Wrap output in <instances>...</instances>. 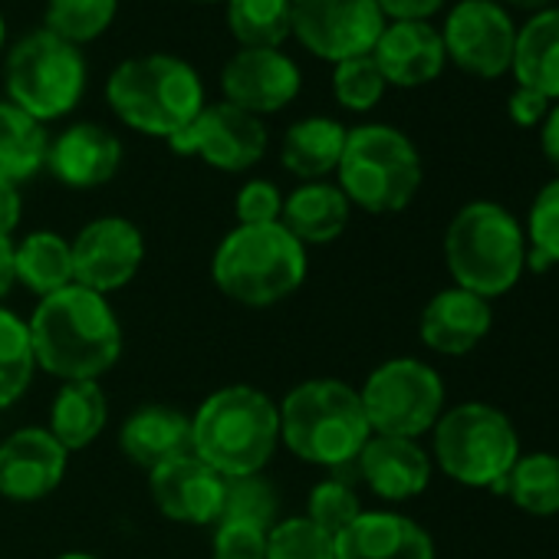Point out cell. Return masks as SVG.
Listing matches in <instances>:
<instances>
[{
  "mask_svg": "<svg viewBox=\"0 0 559 559\" xmlns=\"http://www.w3.org/2000/svg\"><path fill=\"white\" fill-rule=\"evenodd\" d=\"M37 369L60 382H99L122 356V326L109 300L70 284L40 297L31 323Z\"/></svg>",
  "mask_w": 559,
  "mask_h": 559,
  "instance_id": "obj_1",
  "label": "cell"
},
{
  "mask_svg": "<svg viewBox=\"0 0 559 559\" xmlns=\"http://www.w3.org/2000/svg\"><path fill=\"white\" fill-rule=\"evenodd\" d=\"M280 444V408L253 385H224L191 415V454L221 477L263 474Z\"/></svg>",
  "mask_w": 559,
  "mask_h": 559,
  "instance_id": "obj_2",
  "label": "cell"
},
{
  "mask_svg": "<svg viewBox=\"0 0 559 559\" xmlns=\"http://www.w3.org/2000/svg\"><path fill=\"white\" fill-rule=\"evenodd\" d=\"M116 119L152 139H175L207 106L201 73L175 53H142L122 60L106 83Z\"/></svg>",
  "mask_w": 559,
  "mask_h": 559,
  "instance_id": "obj_3",
  "label": "cell"
},
{
  "mask_svg": "<svg viewBox=\"0 0 559 559\" xmlns=\"http://www.w3.org/2000/svg\"><path fill=\"white\" fill-rule=\"evenodd\" d=\"M307 247L284 224H237L214 250L217 290L240 307H276L307 280Z\"/></svg>",
  "mask_w": 559,
  "mask_h": 559,
  "instance_id": "obj_4",
  "label": "cell"
},
{
  "mask_svg": "<svg viewBox=\"0 0 559 559\" xmlns=\"http://www.w3.org/2000/svg\"><path fill=\"white\" fill-rule=\"evenodd\" d=\"M280 408V441L300 461L320 467H353L372 438L359 389L340 379H310L287 392Z\"/></svg>",
  "mask_w": 559,
  "mask_h": 559,
  "instance_id": "obj_5",
  "label": "cell"
},
{
  "mask_svg": "<svg viewBox=\"0 0 559 559\" xmlns=\"http://www.w3.org/2000/svg\"><path fill=\"white\" fill-rule=\"evenodd\" d=\"M444 260L454 287L493 300L516 284L526 266V234L503 204L471 201L448 224Z\"/></svg>",
  "mask_w": 559,
  "mask_h": 559,
  "instance_id": "obj_6",
  "label": "cell"
},
{
  "mask_svg": "<svg viewBox=\"0 0 559 559\" xmlns=\"http://www.w3.org/2000/svg\"><path fill=\"white\" fill-rule=\"evenodd\" d=\"M336 178L353 207L369 214H399L415 201L425 171L421 155L405 132L369 122L346 132Z\"/></svg>",
  "mask_w": 559,
  "mask_h": 559,
  "instance_id": "obj_7",
  "label": "cell"
},
{
  "mask_svg": "<svg viewBox=\"0 0 559 559\" xmlns=\"http://www.w3.org/2000/svg\"><path fill=\"white\" fill-rule=\"evenodd\" d=\"M431 431L435 461L451 480L507 493V474L520 457V438L500 408L464 402L448 408Z\"/></svg>",
  "mask_w": 559,
  "mask_h": 559,
  "instance_id": "obj_8",
  "label": "cell"
},
{
  "mask_svg": "<svg viewBox=\"0 0 559 559\" xmlns=\"http://www.w3.org/2000/svg\"><path fill=\"white\" fill-rule=\"evenodd\" d=\"M86 80L90 70L83 50L47 34L44 27L24 34L4 60L8 103H14L44 126L70 116L80 106Z\"/></svg>",
  "mask_w": 559,
  "mask_h": 559,
  "instance_id": "obj_9",
  "label": "cell"
},
{
  "mask_svg": "<svg viewBox=\"0 0 559 559\" xmlns=\"http://www.w3.org/2000/svg\"><path fill=\"white\" fill-rule=\"evenodd\" d=\"M359 399L372 435L389 438L418 441L444 415V382L421 359H389L376 366Z\"/></svg>",
  "mask_w": 559,
  "mask_h": 559,
  "instance_id": "obj_10",
  "label": "cell"
},
{
  "mask_svg": "<svg viewBox=\"0 0 559 559\" xmlns=\"http://www.w3.org/2000/svg\"><path fill=\"white\" fill-rule=\"evenodd\" d=\"M290 24L307 53L336 67L372 53L389 21L376 0H290Z\"/></svg>",
  "mask_w": 559,
  "mask_h": 559,
  "instance_id": "obj_11",
  "label": "cell"
},
{
  "mask_svg": "<svg viewBox=\"0 0 559 559\" xmlns=\"http://www.w3.org/2000/svg\"><path fill=\"white\" fill-rule=\"evenodd\" d=\"M448 63L477 80H500L510 73L516 24L497 0H457L441 24Z\"/></svg>",
  "mask_w": 559,
  "mask_h": 559,
  "instance_id": "obj_12",
  "label": "cell"
},
{
  "mask_svg": "<svg viewBox=\"0 0 559 559\" xmlns=\"http://www.w3.org/2000/svg\"><path fill=\"white\" fill-rule=\"evenodd\" d=\"M266 126L263 119L230 106V103H214L198 112V119L181 129L175 139H168L171 152L201 158L204 165L217 171H247L266 155Z\"/></svg>",
  "mask_w": 559,
  "mask_h": 559,
  "instance_id": "obj_13",
  "label": "cell"
},
{
  "mask_svg": "<svg viewBox=\"0 0 559 559\" xmlns=\"http://www.w3.org/2000/svg\"><path fill=\"white\" fill-rule=\"evenodd\" d=\"M73 284L112 294L132 284L142 260H145V237L129 217H96L90 221L73 240Z\"/></svg>",
  "mask_w": 559,
  "mask_h": 559,
  "instance_id": "obj_14",
  "label": "cell"
},
{
  "mask_svg": "<svg viewBox=\"0 0 559 559\" xmlns=\"http://www.w3.org/2000/svg\"><path fill=\"white\" fill-rule=\"evenodd\" d=\"M304 90V73L294 57L266 47H237V53L221 70V93L224 103L263 119L284 112L297 103Z\"/></svg>",
  "mask_w": 559,
  "mask_h": 559,
  "instance_id": "obj_15",
  "label": "cell"
},
{
  "mask_svg": "<svg viewBox=\"0 0 559 559\" xmlns=\"http://www.w3.org/2000/svg\"><path fill=\"white\" fill-rule=\"evenodd\" d=\"M70 451L50 428H21L0 441V493L17 503L44 500L67 474Z\"/></svg>",
  "mask_w": 559,
  "mask_h": 559,
  "instance_id": "obj_16",
  "label": "cell"
},
{
  "mask_svg": "<svg viewBox=\"0 0 559 559\" xmlns=\"http://www.w3.org/2000/svg\"><path fill=\"white\" fill-rule=\"evenodd\" d=\"M224 480L214 467H207L201 457L185 454L175 457L155 471H148V490L155 507L175 520V523H194L207 526L221 520L224 503Z\"/></svg>",
  "mask_w": 559,
  "mask_h": 559,
  "instance_id": "obj_17",
  "label": "cell"
},
{
  "mask_svg": "<svg viewBox=\"0 0 559 559\" xmlns=\"http://www.w3.org/2000/svg\"><path fill=\"white\" fill-rule=\"evenodd\" d=\"M372 60L385 83L399 90L428 86L448 67L441 31L431 21H389L372 47Z\"/></svg>",
  "mask_w": 559,
  "mask_h": 559,
  "instance_id": "obj_18",
  "label": "cell"
},
{
  "mask_svg": "<svg viewBox=\"0 0 559 559\" xmlns=\"http://www.w3.org/2000/svg\"><path fill=\"white\" fill-rule=\"evenodd\" d=\"M47 168L67 188H99L122 168V142L99 122H73L57 139H50Z\"/></svg>",
  "mask_w": 559,
  "mask_h": 559,
  "instance_id": "obj_19",
  "label": "cell"
},
{
  "mask_svg": "<svg viewBox=\"0 0 559 559\" xmlns=\"http://www.w3.org/2000/svg\"><path fill=\"white\" fill-rule=\"evenodd\" d=\"M336 559H435V543L405 513L362 510L336 536Z\"/></svg>",
  "mask_w": 559,
  "mask_h": 559,
  "instance_id": "obj_20",
  "label": "cell"
},
{
  "mask_svg": "<svg viewBox=\"0 0 559 559\" xmlns=\"http://www.w3.org/2000/svg\"><path fill=\"white\" fill-rule=\"evenodd\" d=\"M490 323H493L490 300L461 287H448L425 304L418 333L431 353L464 356L490 333Z\"/></svg>",
  "mask_w": 559,
  "mask_h": 559,
  "instance_id": "obj_21",
  "label": "cell"
},
{
  "mask_svg": "<svg viewBox=\"0 0 559 559\" xmlns=\"http://www.w3.org/2000/svg\"><path fill=\"white\" fill-rule=\"evenodd\" d=\"M356 467L366 487L376 497L392 500V503L418 497L431 480V457L412 438L372 435L366 448L359 451Z\"/></svg>",
  "mask_w": 559,
  "mask_h": 559,
  "instance_id": "obj_22",
  "label": "cell"
},
{
  "mask_svg": "<svg viewBox=\"0 0 559 559\" xmlns=\"http://www.w3.org/2000/svg\"><path fill=\"white\" fill-rule=\"evenodd\" d=\"M119 448L132 464L155 471L191 454V418L168 405H145L119 428Z\"/></svg>",
  "mask_w": 559,
  "mask_h": 559,
  "instance_id": "obj_23",
  "label": "cell"
},
{
  "mask_svg": "<svg viewBox=\"0 0 559 559\" xmlns=\"http://www.w3.org/2000/svg\"><path fill=\"white\" fill-rule=\"evenodd\" d=\"M353 217V204L343 194L340 185L333 181H300V188H294L284 198V214H280V224H284L304 247L310 243H333Z\"/></svg>",
  "mask_w": 559,
  "mask_h": 559,
  "instance_id": "obj_24",
  "label": "cell"
},
{
  "mask_svg": "<svg viewBox=\"0 0 559 559\" xmlns=\"http://www.w3.org/2000/svg\"><path fill=\"white\" fill-rule=\"evenodd\" d=\"M510 73L516 86L559 103V8L536 11L516 27Z\"/></svg>",
  "mask_w": 559,
  "mask_h": 559,
  "instance_id": "obj_25",
  "label": "cell"
},
{
  "mask_svg": "<svg viewBox=\"0 0 559 559\" xmlns=\"http://www.w3.org/2000/svg\"><path fill=\"white\" fill-rule=\"evenodd\" d=\"M346 132L349 129L330 116H307L284 132L280 162L300 181H326V175H336L340 168Z\"/></svg>",
  "mask_w": 559,
  "mask_h": 559,
  "instance_id": "obj_26",
  "label": "cell"
},
{
  "mask_svg": "<svg viewBox=\"0 0 559 559\" xmlns=\"http://www.w3.org/2000/svg\"><path fill=\"white\" fill-rule=\"evenodd\" d=\"M109 421V402L99 382H63L50 405V435L67 451L90 448Z\"/></svg>",
  "mask_w": 559,
  "mask_h": 559,
  "instance_id": "obj_27",
  "label": "cell"
},
{
  "mask_svg": "<svg viewBox=\"0 0 559 559\" xmlns=\"http://www.w3.org/2000/svg\"><path fill=\"white\" fill-rule=\"evenodd\" d=\"M17 284L37 297H50L73 284V247L57 230H34L14 243Z\"/></svg>",
  "mask_w": 559,
  "mask_h": 559,
  "instance_id": "obj_28",
  "label": "cell"
},
{
  "mask_svg": "<svg viewBox=\"0 0 559 559\" xmlns=\"http://www.w3.org/2000/svg\"><path fill=\"white\" fill-rule=\"evenodd\" d=\"M50 135L44 122L17 109L14 103H0V178L14 185L34 178L47 168Z\"/></svg>",
  "mask_w": 559,
  "mask_h": 559,
  "instance_id": "obj_29",
  "label": "cell"
},
{
  "mask_svg": "<svg viewBox=\"0 0 559 559\" xmlns=\"http://www.w3.org/2000/svg\"><path fill=\"white\" fill-rule=\"evenodd\" d=\"M224 14L237 47L280 50L294 34L290 0H224Z\"/></svg>",
  "mask_w": 559,
  "mask_h": 559,
  "instance_id": "obj_30",
  "label": "cell"
},
{
  "mask_svg": "<svg viewBox=\"0 0 559 559\" xmlns=\"http://www.w3.org/2000/svg\"><path fill=\"white\" fill-rule=\"evenodd\" d=\"M507 493L523 513L533 516L559 513V454L549 451L520 454L507 474Z\"/></svg>",
  "mask_w": 559,
  "mask_h": 559,
  "instance_id": "obj_31",
  "label": "cell"
},
{
  "mask_svg": "<svg viewBox=\"0 0 559 559\" xmlns=\"http://www.w3.org/2000/svg\"><path fill=\"white\" fill-rule=\"evenodd\" d=\"M37 372L27 320L0 307V412L24 399Z\"/></svg>",
  "mask_w": 559,
  "mask_h": 559,
  "instance_id": "obj_32",
  "label": "cell"
},
{
  "mask_svg": "<svg viewBox=\"0 0 559 559\" xmlns=\"http://www.w3.org/2000/svg\"><path fill=\"white\" fill-rule=\"evenodd\" d=\"M116 14L119 0H47L44 31L83 50L116 24Z\"/></svg>",
  "mask_w": 559,
  "mask_h": 559,
  "instance_id": "obj_33",
  "label": "cell"
},
{
  "mask_svg": "<svg viewBox=\"0 0 559 559\" xmlns=\"http://www.w3.org/2000/svg\"><path fill=\"white\" fill-rule=\"evenodd\" d=\"M276 513H280V493L263 474H247V477H227L224 480L221 520L270 530L276 523Z\"/></svg>",
  "mask_w": 559,
  "mask_h": 559,
  "instance_id": "obj_34",
  "label": "cell"
},
{
  "mask_svg": "<svg viewBox=\"0 0 559 559\" xmlns=\"http://www.w3.org/2000/svg\"><path fill=\"white\" fill-rule=\"evenodd\" d=\"M266 559H336V536L310 516L276 520L266 530Z\"/></svg>",
  "mask_w": 559,
  "mask_h": 559,
  "instance_id": "obj_35",
  "label": "cell"
},
{
  "mask_svg": "<svg viewBox=\"0 0 559 559\" xmlns=\"http://www.w3.org/2000/svg\"><path fill=\"white\" fill-rule=\"evenodd\" d=\"M330 83H333L336 103L343 109H349V112H372L382 103L385 90H389V83H385L382 70L376 67L372 53L336 63Z\"/></svg>",
  "mask_w": 559,
  "mask_h": 559,
  "instance_id": "obj_36",
  "label": "cell"
},
{
  "mask_svg": "<svg viewBox=\"0 0 559 559\" xmlns=\"http://www.w3.org/2000/svg\"><path fill=\"white\" fill-rule=\"evenodd\" d=\"M359 513H362V500H359L356 487L346 477H330L310 490L304 516H310L330 536H340Z\"/></svg>",
  "mask_w": 559,
  "mask_h": 559,
  "instance_id": "obj_37",
  "label": "cell"
},
{
  "mask_svg": "<svg viewBox=\"0 0 559 559\" xmlns=\"http://www.w3.org/2000/svg\"><path fill=\"white\" fill-rule=\"evenodd\" d=\"M523 234L530 250L543 253L549 263H559V175L536 191Z\"/></svg>",
  "mask_w": 559,
  "mask_h": 559,
  "instance_id": "obj_38",
  "label": "cell"
},
{
  "mask_svg": "<svg viewBox=\"0 0 559 559\" xmlns=\"http://www.w3.org/2000/svg\"><path fill=\"white\" fill-rule=\"evenodd\" d=\"M211 559H266V530L250 523H214Z\"/></svg>",
  "mask_w": 559,
  "mask_h": 559,
  "instance_id": "obj_39",
  "label": "cell"
},
{
  "mask_svg": "<svg viewBox=\"0 0 559 559\" xmlns=\"http://www.w3.org/2000/svg\"><path fill=\"white\" fill-rule=\"evenodd\" d=\"M237 224H276L284 214V194L266 178H250L234 198Z\"/></svg>",
  "mask_w": 559,
  "mask_h": 559,
  "instance_id": "obj_40",
  "label": "cell"
},
{
  "mask_svg": "<svg viewBox=\"0 0 559 559\" xmlns=\"http://www.w3.org/2000/svg\"><path fill=\"white\" fill-rule=\"evenodd\" d=\"M549 106H552V103H549L546 96H539V93H533V90H526V86H516V90L510 93V99H507V116H510V122H516L520 129H536V126H543Z\"/></svg>",
  "mask_w": 559,
  "mask_h": 559,
  "instance_id": "obj_41",
  "label": "cell"
},
{
  "mask_svg": "<svg viewBox=\"0 0 559 559\" xmlns=\"http://www.w3.org/2000/svg\"><path fill=\"white\" fill-rule=\"evenodd\" d=\"M385 21H428L435 17L448 0H376Z\"/></svg>",
  "mask_w": 559,
  "mask_h": 559,
  "instance_id": "obj_42",
  "label": "cell"
},
{
  "mask_svg": "<svg viewBox=\"0 0 559 559\" xmlns=\"http://www.w3.org/2000/svg\"><path fill=\"white\" fill-rule=\"evenodd\" d=\"M24 214V198H21V185L0 178V237H11L21 224Z\"/></svg>",
  "mask_w": 559,
  "mask_h": 559,
  "instance_id": "obj_43",
  "label": "cell"
},
{
  "mask_svg": "<svg viewBox=\"0 0 559 559\" xmlns=\"http://www.w3.org/2000/svg\"><path fill=\"white\" fill-rule=\"evenodd\" d=\"M539 145H543L546 162H549V165L556 168V175H559V103L549 106V112H546V119H543V126H539Z\"/></svg>",
  "mask_w": 559,
  "mask_h": 559,
  "instance_id": "obj_44",
  "label": "cell"
},
{
  "mask_svg": "<svg viewBox=\"0 0 559 559\" xmlns=\"http://www.w3.org/2000/svg\"><path fill=\"white\" fill-rule=\"evenodd\" d=\"M17 284V270H14V240L0 237V304L8 300V294Z\"/></svg>",
  "mask_w": 559,
  "mask_h": 559,
  "instance_id": "obj_45",
  "label": "cell"
},
{
  "mask_svg": "<svg viewBox=\"0 0 559 559\" xmlns=\"http://www.w3.org/2000/svg\"><path fill=\"white\" fill-rule=\"evenodd\" d=\"M497 4H503L507 11H510V8H516V11H530V14H536V11L556 8V0H497Z\"/></svg>",
  "mask_w": 559,
  "mask_h": 559,
  "instance_id": "obj_46",
  "label": "cell"
},
{
  "mask_svg": "<svg viewBox=\"0 0 559 559\" xmlns=\"http://www.w3.org/2000/svg\"><path fill=\"white\" fill-rule=\"evenodd\" d=\"M4 47H8V21L0 14V57H4Z\"/></svg>",
  "mask_w": 559,
  "mask_h": 559,
  "instance_id": "obj_47",
  "label": "cell"
},
{
  "mask_svg": "<svg viewBox=\"0 0 559 559\" xmlns=\"http://www.w3.org/2000/svg\"><path fill=\"white\" fill-rule=\"evenodd\" d=\"M57 559H99V556H93V552H63Z\"/></svg>",
  "mask_w": 559,
  "mask_h": 559,
  "instance_id": "obj_48",
  "label": "cell"
},
{
  "mask_svg": "<svg viewBox=\"0 0 559 559\" xmlns=\"http://www.w3.org/2000/svg\"><path fill=\"white\" fill-rule=\"evenodd\" d=\"M194 4H224V0H194Z\"/></svg>",
  "mask_w": 559,
  "mask_h": 559,
  "instance_id": "obj_49",
  "label": "cell"
}]
</instances>
